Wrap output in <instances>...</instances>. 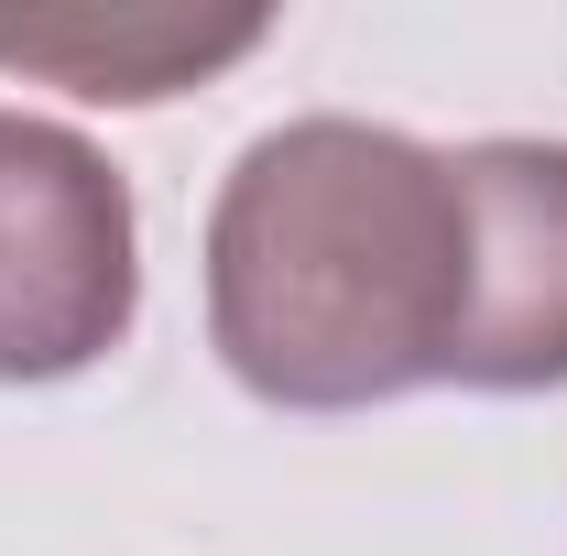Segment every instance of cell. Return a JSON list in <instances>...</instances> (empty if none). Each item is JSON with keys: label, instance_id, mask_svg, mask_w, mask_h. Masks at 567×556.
I'll list each match as a JSON object with an SVG mask.
<instances>
[{"label": "cell", "instance_id": "6da1fadb", "mask_svg": "<svg viewBox=\"0 0 567 556\" xmlns=\"http://www.w3.org/2000/svg\"><path fill=\"white\" fill-rule=\"evenodd\" d=\"M470 306L458 153L382 121H284L240 142L208 208V349L284 415H360L447 382Z\"/></svg>", "mask_w": 567, "mask_h": 556}, {"label": "cell", "instance_id": "7a4b0ae2", "mask_svg": "<svg viewBox=\"0 0 567 556\" xmlns=\"http://www.w3.org/2000/svg\"><path fill=\"white\" fill-rule=\"evenodd\" d=\"M142 317L121 164L66 121L0 110V382H76Z\"/></svg>", "mask_w": 567, "mask_h": 556}, {"label": "cell", "instance_id": "3957f363", "mask_svg": "<svg viewBox=\"0 0 567 556\" xmlns=\"http://www.w3.org/2000/svg\"><path fill=\"white\" fill-rule=\"evenodd\" d=\"M470 197V306L447 382L458 393H557L567 382V142H458Z\"/></svg>", "mask_w": 567, "mask_h": 556}, {"label": "cell", "instance_id": "277c9868", "mask_svg": "<svg viewBox=\"0 0 567 556\" xmlns=\"http://www.w3.org/2000/svg\"><path fill=\"white\" fill-rule=\"evenodd\" d=\"M262 33H274V11H229V22H197V11H44V22H0V66L55 76V87L110 99V110H153L197 76L240 66Z\"/></svg>", "mask_w": 567, "mask_h": 556}]
</instances>
